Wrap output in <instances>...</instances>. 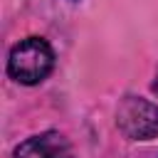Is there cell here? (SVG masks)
<instances>
[{
  "instance_id": "1",
  "label": "cell",
  "mask_w": 158,
  "mask_h": 158,
  "mask_svg": "<svg viewBox=\"0 0 158 158\" xmlns=\"http://www.w3.org/2000/svg\"><path fill=\"white\" fill-rule=\"evenodd\" d=\"M54 64H57L54 49L40 35L22 37L7 52V77L22 86L42 84L54 72Z\"/></svg>"
},
{
  "instance_id": "2",
  "label": "cell",
  "mask_w": 158,
  "mask_h": 158,
  "mask_svg": "<svg viewBox=\"0 0 158 158\" xmlns=\"http://www.w3.org/2000/svg\"><path fill=\"white\" fill-rule=\"evenodd\" d=\"M116 128L128 141H156L158 104L138 94H126L116 106Z\"/></svg>"
},
{
  "instance_id": "3",
  "label": "cell",
  "mask_w": 158,
  "mask_h": 158,
  "mask_svg": "<svg viewBox=\"0 0 158 158\" xmlns=\"http://www.w3.org/2000/svg\"><path fill=\"white\" fill-rule=\"evenodd\" d=\"M15 158H77L69 138L54 128L27 136L15 146Z\"/></svg>"
}]
</instances>
